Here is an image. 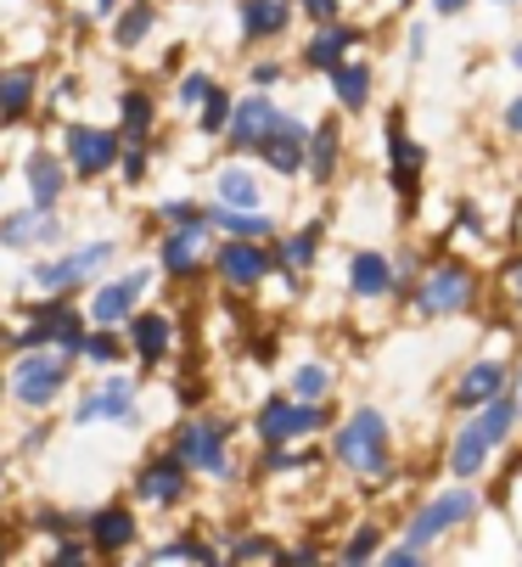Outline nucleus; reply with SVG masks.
<instances>
[{"label":"nucleus","mask_w":522,"mask_h":567,"mask_svg":"<svg viewBox=\"0 0 522 567\" xmlns=\"http://www.w3.org/2000/svg\"><path fill=\"white\" fill-rule=\"evenodd\" d=\"M130 534H135V523H130V512H96V523H91V539L102 545V550H124L130 545Z\"/></svg>","instance_id":"obj_22"},{"label":"nucleus","mask_w":522,"mask_h":567,"mask_svg":"<svg viewBox=\"0 0 522 567\" xmlns=\"http://www.w3.org/2000/svg\"><path fill=\"white\" fill-rule=\"evenodd\" d=\"M516 62H522V45H516Z\"/></svg>","instance_id":"obj_48"},{"label":"nucleus","mask_w":522,"mask_h":567,"mask_svg":"<svg viewBox=\"0 0 522 567\" xmlns=\"http://www.w3.org/2000/svg\"><path fill=\"white\" fill-rule=\"evenodd\" d=\"M505 281H511V292H522V265H516V270H511Z\"/></svg>","instance_id":"obj_46"},{"label":"nucleus","mask_w":522,"mask_h":567,"mask_svg":"<svg viewBox=\"0 0 522 567\" xmlns=\"http://www.w3.org/2000/svg\"><path fill=\"white\" fill-rule=\"evenodd\" d=\"M135 354L141 360H163L168 354V320L163 315H141L135 320Z\"/></svg>","instance_id":"obj_23"},{"label":"nucleus","mask_w":522,"mask_h":567,"mask_svg":"<svg viewBox=\"0 0 522 567\" xmlns=\"http://www.w3.org/2000/svg\"><path fill=\"white\" fill-rule=\"evenodd\" d=\"M270 124H276L270 102H265V96H247V102L236 107V118H231V141H236V146H258V141L270 135Z\"/></svg>","instance_id":"obj_14"},{"label":"nucleus","mask_w":522,"mask_h":567,"mask_svg":"<svg viewBox=\"0 0 522 567\" xmlns=\"http://www.w3.org/2000/svg\"><path fill=\"white\" fill-rule=\"evenodd\" d=\"M388 287H393L388 259H382V254H360V259H355V292H360V298H382Z\"/></svg>","instance_id":"obj_19"},{"label":"nucleus","mask_w":522,"mask_h":567,"mask_svg":"<svg viewBox=\"0 0 522 567\" xmlns=\"http://www.w3.org/2000/svg\"><path fill=\"white\" fill-rule=\"evenodd\" d=\"M225 118H231V102H225V96L214 91V96L203 102V130H208V135H214V130H231Z\"/></svg>","instance_id":"obj_34"},{"label":"nucleus","mask_w":522,"mask_h":567,"mask_svg":"<svg viewBox=\"0 0 522 567\" xmlns=\"http://www.w3.org/2000/svg\"><path fill=\"white\" fill-rule=\"evenodd\" d=\"M320 427V411L315 404H265V416H258V433L265 439H298V433H315Z\"/></svg>","instance_id":"obj_8"},{"label":"nucleus","mask_w":522,"mask_h":567,"mask_svg":"<svg viewBox=\"0 0 522 567\" xmlns=\"http://www.w3.org/2000/svg\"><path fill=\"white\" fill-rule=\"evenodd\" d=\"M84 349H91V360H119V343L113 338H91Z\"/></svg>","instance_id":"obj_40"},{"label":"nucleus","mask_w":522,"mask_h":567,"mask_svg":"<svg viewBox=\"0 0 522 567\" xmlns=\"http://www.w3.org/2000/svg\"><path fill=\"white\" fill-rule=\"evenodd\" d=\"M331 164H337V130L326 124V130L315 135V175L326 181V175H331Z\"/></svg>","instance_id":"obj_33"},{"label":"nucleus","mask_w":522,"mask_h":567,"mask_svg":"<svg viewBox=\"0 0 522 567\" xmlns=\"http://www.w3.org/2000/svg\"><path fill=\"white\" fill-rule=\"evenodd\" d=\"M181 461L203 466V472H225V439L219 427H186L181 433Z\"/></svg>","instance_id":"obj_13"},{"label":"nucleus","mask_w":522,"mask_h":567,"mask_svg":"<svg viewBox=\"0 0 522 567\" xmlns=\"http://www.w3.org/2000/svg\"><path fill=\"white\" fill-rule=\"evenodd\" d=\"M432 7H439V12H461V0H432Z\"/></svg>","instance_id":"obj_45"},{"label":"nucleus","mask_w":522,"mask_h":567,"mask_svg":"<svg viewBox=\"0 0 522 567\" xmlns=\"http://www.w3.org/2000/svg\"><path fill=\"white\" fill-rule=\"evenodd\" d=\"M242 23H247L253 40H270V34L287 29V7L282 0H242Z\"/></svg>","instance_id":"obj_18"},{"label":"nucleus","mask_w":522,"mask_h":567,"mask_svg":"<svg viewBox=\"0 0 522 567\" xmlns=\"http://www.w3.org/2000/svg\"><path fill=\"white\" fill-rule=\"evenodd\" d=\"M208 96H214V91H208V79H203V73H192L186 85H181V102H186V107H192V102H208Z\"/></svg>","instance_id":"obj_38"},{"label":"nucleus","mask_w":522,"mask_h":567,"mask_svg":"<svg viewBox=\"0 0 522 567\" xmlns=\"http://www.w3.org/2000/svg\"><path fill=\"white\" fill-rule=\"evenodd\" d=\"M96 7H102V12H108V7H113V0H96Z\"/></svg>","instance_id":"obj_47"},{"label":"nucleus","mask_w":522,"mask_h":567,"mask_svg":"<svg viewBox=\"0 0 522 567\" xmlns=\"http://www.w3.org/2000/svg\"><path fill=\"white\" fill-rule=\"evenodd\" d=\"M203 225H208V219H192V225H181V230L168 236V248H163V265H168L174 276L197 270V259H203Z\"/></svg>","instance_id":"obj_15"},{"label":"nucleus","mask_w":522,"mask_h":567,"mask_svg":"<svg viewBox=\"0 0 522 567\" xmlns=\"http://www.w3.org/2000/svg\"><path fill=\"white\" fill-rule=\"evenodd\" d=\"M0 236L7 241H45V236H57V219L40 208V214H23V219H7L0 225Z\"/></svg>","instance_id":"obj_27"},{"label":"nucleus","mask_w":522,"mask_h":567,"mask_svg":"<svg viewBox=\"0 0 522 567\" xmlns=\"http://www.w3.org/2000/svg\"><path fill=\"white\" fill-rule=\"evenodd\" d=\"M146 124H152V102H146L141 91H130V96H124V135H130V141H141V135H146Z\"/></svg>","instance_id":"obj_31"},{"label":"nucleus","mask_w":522,"mask_h":567,"mask_svg":"<svg viewBox=\"0 0 522 567\" xmlns=\"http://www.w3.org/2000/svg\"><path fill=\"white\" fill-rule=\"evenodd\" d=\"M146 29H152V7H130V12L119 18V40H124V45H135Z\"/></svg>","instance_id":"obj_32"},{"label":"nucleus","mask_w":522,"mask_h":567,"mask_svg":"<svg viewBox=\"0 0 522 567\" xmlns=\"http://www.w3.org/2000/svg\"><path fill=\"white\" fill-rule=\"evenodd\" d=\"M219 197H225L231 208H258V186H253L247 169H225V175H219Z\"/></svg>","instance_id":"obj_28"},{"label":"nucleus","mask_w":522,"mask_h":567,"mask_svg":"<svg viewBox=\"0 0 522 567\" xmlns=\"http://www.w3.org/2000/svg\"><path fill=\"white\" fill-rule=\"evenodd\" d=\"M163 214H168L174 225H192V219H203V208H192V203H168Z\"/></svg>","instance_id":"obj_39"},{"label":"nucleus","mask_w":522,"mask_h":567,"mask_svg":"<svg viewBox=\"0 0 522 567\" xmlns=\"http://www.w3.org/2000/svg\"><path fill=\"white\" fill-rule=\"evenodd\" d=\"M304 7H309V12H315V18H320V23H326V18H331V12H337V0H304Z\"/></svg>","instance_id":"obj_43"},{"label":"nucleus","mask_w":522,"mask_h":567,"mask_svg":"<svg viewBox=\"0 0 522 567\" xmlns=\"http://www.w3.org/2000/svg\"><path fill=\"white\" fill-rule=\"evenodd\" d=\"M270 270V254H258L253 241H231V248L219 254V276L236 281V287H253V281H265Z\"/></svg>","instance_id":"obj_11"},{"label":"nucleus","mask_w":522,"mask_h":567,"mask_svg":"<svg viewBox=\"0 0 522 567\" xmlns=\"http://www.w3.org/2000/svg\"><path fill=\"white\" fill-rule=\"evenodd\" d=\"M331 85H337L342 107H366V96H371V73L355 68V62H337V68H331Z\"/></svg>","instance_id":"obj_21"},{"label":"nucleus","mask_w":522,"mask_h":567,"mask_svg":"<svg viewBox=\"0 0 522 567\" xmlns=\"http://www.w3.org/2000/svg\"><path fill=\"white\" fill-rule=\"evenodd\" d=\"M287 259H293V265H309V259H315V230H304V236L287 241Z\"/></svg>","instance_id":"obj_37"},{"label":"nucleus","mask_w":522,"mask_h":567,"mask_svg":"<svg viewBox=\"0 0 522 567\" xmlns=\"http://www.w3.org/2000/svg\"><path fill=\"white\" fill-rule=\"evenodd\" d=\"M130 393H135L130 382H108V388H96L91 399H84V404H79V422H102V416H113V422H124V416H130V404H135Z\"/></svg>","instance_id":"obj_16"},{"label":"nucleus","mask_w":522,"mask_h":567,"mask_svg":"<svg viewBox=\"0 0 522 567\" xmlns=\"http://www.w3.org/2000/svg\"><path fill=\"white\" fill-rule=\"evenodd\" d=\"M511 422H516V404H511V399H489V411H483L472 427H461V439H456V455H450L456 477H472V472L483 466V455L511 433Z\"/></svg>","instance_id":"obj_1"},{"label":"nucleus","mask_w":522,"mask_h":567,"mask_svg":"<svg viewBox=\"0 0 522 567\" xmlns=\"http://www.w3.org/2000/svg\"><path fill=\"white\" fill-rule=\"evenodd\" d=\"M337 455L355 466V472H382L388 466V422L377 411H360L337 433Z\"/></svg>","instance_id":"obj_2"},{"label":"nucleus","mask_w":522,"mask_h":567,"mask_svg":"<svg viewBox=\"0 0 522 567\" xmlns=\"http://www.w3.org/2000/svg\"><path fill=\"white\" fill-rule=\"evenodd\" d=\"M68 157H73V169H79V175H102V169H113L119 141H113V135H102V130L73 124V130H68Z\"/></svg>","instance_id":"obj_6"},{"label":"nucleus","mask_w":522,"mask_h":567,"mask_svg":"<svg viewBox=\"0 0 522 567\" xmlns=\"http://www.w3.org/2000/svg\"><path fill=\"white\" fill-rule=\"evenodd\" d=\"M62 382H68V360L62 354H23V365H18V377H12V393L23 399V404H51L57 393H62Z\"/></svg>","instance_id":"obj_3"},{"label":"nucleus","mask_w":522,"mask_h":567,"mask_svg":"<svg viewBox=\"0 0 522 567\" xmlns=\"http://www.w3.org/2000/svg\"><path fill=\"white\" fill-rule=\"evenodd\" d=\"M29 96H34V73H23V68L0 73V113H7V118H18L29 107Z\"/></svg>","instance_id":"obj_25"},{"label":"nucleus","mask_w":522,"mask_h":567,"mask_svg":"<svg viewBox=\"0 0 522 567\" xmlns=\"http://www.w3.org/2000/svg\"><path fill=\"white\" fill-rule=\"evenodd\" d=\"M293 388H298L304 399H320V393H326V365H304V371L293 377Z\"/></svg>","instance_id":"obj_35"},{"label":"nucleus","mask_w":522,"mask_h":567,"mask_svg":"<svg viewBox=\"0 0 522 567\" xmlns=\"http://www.w3.org/2000/svg\"><path fill=\"white\" fill-rule=\"evenodd\" d=\"M472 512H478V501H472V489H450L444 501H432V506H427V512H421V517L410 523V539H416V545H427V539H439L444 528H456V523H467Z\"/></svg>","instance_id":"obj_5"},{"label":"nucleus","mask_w":522,"mask_h":567,"mask_svg":"<svg viewBox=\"0 0 522 567\" xmlns=\"http://www.w3.org/2000/svg\"><path fill=\"white\" fill-rule=\"evenodd\" d=\"M29 192H34L40 208L57 203V192H62V169L51 164V157H34V164H29Z\"/></svg>","instance_id":"obj_26"},{"label":"nucleus","mask_w":522,"mask_h":567,"mask_svg":"<svg viewBox=\"0 0 522 567\" xmlns=\"http://www.w3.org/2000/svg\"><path fill=\"white\" fill-rule=\"evenodd\" d=\"M355 40L348 29H320L315 34V45H309V62H320V68H337V56H342V45Z\"/></svg>","instance_id":"obj_29"},{"label":"nucleus","mask_w":522,"mask_h":567,"mask_svg":"<svg viewBox=\"0 0 522 567\" xmlns=\"http://www.w3.org/2000/svg\"><path fill=\"white\" fill-rule=\"evenodd\" d=\"M388 146H393V186H399V192H410V186H416V169H421V152L405 141V130H399V124L388 130Z\"/></svg>","instance_id":"obj_24"},{"label":"nucleus","mask_w":522,"mask_h":567,"mask_svg":"<svg viewBox=\"0 0 522 567\" xmlns=\"http://www.w3.org/2000/svg\"><path fill=\"white\" fill-rule=\"evenodd\" d=\"M181 489H186V472H181V461H157V466H146V477H141V495L146 501H181Z\"/></svg>","instance_id":"obj_17"},{"label":"nucleus","mask_w":522,"mask_h":567,"mask_svg":"<svg viewBox=\"0 0 522 567\" xmlns=\"http://www.w3.org/2000/svg\"><path fill=\"white\" fill-rule=\"evenodd\" d=\"M141 292H146V276H124V281L102 287L96 303H91V320H96V327H119V320L130 315V303H135Z\"/></svg>","instance_id":"obj_10"},{"label":"nucleus","mask_w":522,"mask_h":567,"mask_svg":"<svg viewBox=\"0 0 522 567\" xmlns=\"http://www.w3.org/2000/svg\"><path fill=\"white\" fill-rule=\"evenodd\" d=\"M108 259H113V241H91V248H79V254H68V259H57V265H40V270H34V287H45V292L73 287V281H84V276H96Z\"/></svg>","instance_id":"obj_4"},{"label":"nucleus","mask_w":522,"mask_h":567,"mask_svg":"<svg viewBox=\"0 0 522 567\" xmlns=\"http://www.w3.org/2000/svg\"><path fill=\"white\" fill-rule=\"evenodd\" d=\"M500 388H505V371H500V365H472V371L461 377V393H456V399H461V404H489Z\"/></svg>","instance_id":"obj_20"},{"label":"nucleus","mask_w":522,"mask_h":567,"mask_svg":"<svg viewBox=\"0 0 522 567\" xmlns=\"http://www.w3.org/2000/svg\"><path fill=\"white\" fill-rule=\"evenodd\" d=\"M472 298V276L467 270H439L427 287H421V309L427 315H450V309H461Z\"/></svg>","instance_id":"obj_9"},{"label":"nucleus","mask_w":522,"mask_h":567,"mask_svg":"<svg viewBox=\"0 0 522 567\" xmlns=\"http://www.w3.org/2000/svg\"><path fill=\"white\" fill-rule=\"evenodd\" d=\"M505 124H511V130L522 135V102H511V107H505Z\"/></svg>","instance_id":"obj_44"},{"label":"nucleus","mask_w":522,"mask_h":567,"mask_svg":"<svg viewBox=\"0 0 522 567\" xmlns=\"http://www.w3.org/2000/svg\"><path fill=\"white\" fill-rule=\"evenodd\" d=\"M157 561H214V550H203V545H168V550H157Z\"/></svg>","instance_id":"obj_36"},{"label":"nucleus","mask_w":522,"mask_h":567,"mask_svg":"<svg viewBox=\"0 0 522 567\" xmlns=\"http://www.w3.org/2000/svg\"><path fill=\"white\" fill-rule=\"evenodd\" d=\"M231 556H242V561H247V556H270V545H265V539H242Z\"/></svg>","instance_id":"obj_42"},{"label":"nucleus","mask_w":522,"mask_h":567,"mask_svg":"<svg viewBox=\"0 0 522 567\" xmlns=\"http://www.w3.org/2000/svg\"><path fill=\"white\" fill-rule=\"evenodd\" d=\"M371 550H377V534H360L355 545H348V561H366Z\"/></svg>","instance_id":"obj_41"},{"label":"nucleus","mask_w":522,"mask_h":567,"mask_svg":"<svg viewBox=\"0 0 522 567\" xmlns=\"http://www.w3.org/2000/svg\"><path fill=\"white\" fill-rule=\"evenodd\" d=\"M304 124H293V118H276L270 124V135L258 141V152L270 157V169H282V175H293V169H304Z\"/></svg>","instance_id":"obj_7"},{"label":"nucleus","mask_w":522,"mask_h":567,"mask_svg":"<svg viewBox=\"0 0 522 567\" xmlns=\"http://www.w3.org/2000/svg\"><path fill=\"white\" fill-rule=\"evenodd\" d=\"M29 349H45V343H62V349H84L79 343V315L73 309H45L34 327H29V338H23Z\"/></svg>","instance_id":"obj_12"},{"label":"nucleus","mask_w":522,"mask_h":567,"mask_svg":"<svg viewBox=\"0 0 522 567\" xmlns=\"http://www.w3.org/2000/svg\"><path fill=\"white\" fill-rule=\"evenodd\" d=\"M214 225H225L231 236H265V230H270V225H265V214H247V208H242V214H236V208H219V214H214Z\"/></svg>","instance_id":"obj_30"}]
</instances>
